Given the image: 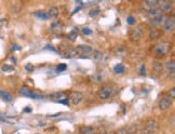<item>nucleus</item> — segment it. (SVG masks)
I'll return each instance as SVG.
<instances>
[{"label": "nucleus", "instance_id": "nucleus-27", "mask_svg": "<svg viewBox=\"0 0 175 134\" xmlns=\"http://www.w3.org/2000/svg\"><path fill=\"white\" fill-rule=\"evenodd\" d=\"M66 68H67L66 64H60V65L56 67V71H66Z\"/></svg>", "mask_w": 175, "mask_h": 134}, {"label": "nucleus", "instance_id": "nucleus-8", "mask_svg": "<svg viewBox=\"0 0 175 134\" xmlns=\"http://www.w3.org/2000/svg\"><path fill=\"white\" fill-rule=\"evenodd\" d=\"M171 105H172V99L170 97H164L159 102V108L161 110H166L171 107Z\"/></svg>", "mask_w": 175, "mask_h": 134}, {"label": "nucleus", "instance_id": "nucleus-13", "mask_svg": "<svg viewBox=\"0 0 175 134\" xmlns=\"http://www.w3.org/2000/svg\"><path fill=\"white\" fill-rule=\"evenodd\" d=\"M20 93L22 95H24V96H27V97H35L34 92L29 88H27V87H23V88H21Z\"/></svg>", "mask_w": 175, "mask_h": 134}, {"label": "nucleus", "instance_id": "nucleus-33", "mask_svg": "<svg viewBox=\"0 0 175 134\" xmlns=\"http://www.w3.org/2000/svg\"><path fill=\"white\" fill-rule=\"evenodd\" d=\"M169 95H171V97H172V99H174V97H175V89L174 88H172L170 91H169Z\"/></svg>", "mask_w": 175, "mask_h": 134}, {"label": "nucleus", "instance_id": "nucleus-6", "mask_svg": "<svg viewBox=\"0 0 175 134\" xmlns=\"http://www.w3.org/2000/svg\"><path fill=\"white\" fill-rule=\"evenodd\" d=\"M162 26H163L164 30L168 31V33H171V31H173V30H174V27H175L174 18H166L165 20H164Z\"/></svg>", "mask_w": 175, "mask_h": 134}, {"label": "nucleus", "instance_id": "nucleus-28", "mask_svg": "<svg viewBox=\"0 0 175 134\" xmlns=\"http://www.w3.org/2000/svg\"><path fill=\"white\" fill-rule=\"evenodd\" d=\"M126 22H128V24H130V25H133V24H135V22H136V18H134V16H129V18H126Z\"/></svg>", "mask_w": 175, "mask_h": 134}, {"label": "nucleus", "instance_id": "nucleus-17", "mask_svg": "<svg viewBox=\"0 0 175 134\" xmlns=\"http://www.w3.org/2000/svg\"><path fill=\"white\" fill-rule=\"evenodd\" d=\"M145 5L148 7L149 10H151V9H155V8H157L158 6H159V1H158V0H147Z\"/></svg>", "mask_w": 175, "mask_h": 134}, {"label": "nucleus", "instance_id": "nucleus-35", "mask_svg": "<svg viewBox=\"0 0 175 134\" xmlns=\"http://www.w3.org/2000/svg\"><path fill=\"white\" fill-rule=\"evenodd\" d=\"M98 134H115L113 132H107V131H102L101 133H98Z\"/></svg>", "mask_w": 175, "mask_h": 134}, {"label": "nucleus", "instance_id": "nucleus-30", "mask_svg": "<svg viewBox=\"0 0 175 134\" xmlns=\"http://www.w3.org/2000/svg\"><path fill=\"white\" fill-rule=\"evenodd\" d=\"M140 74L142 76H145L146 75V67H145V65L143 64L142 66H141V69H140Z\"/></svg>", "mask_w": 175, "mask_h": 134}, {"label": "nucleus", "instance_id": "nucleus-2", "mask_svg": "<svg viewBox=\"0 0 175 134\" xmlns=\"http://www.w3.org/2000/svg\"><path fill=\"white\" fill-rule=\"evenodd\" d=\"M111 94H113V88L108 86L103 87L102 89H100V90L97 91V96L100 97L101 99H109V97L111 96Z\"/></svg>", "mask_w": 175, "mask_h": 134}, {"label": "nucleus", "instance_id": "nucleus-20", "mask_svg": "<svg viewBox=\"0 0 175 134\" xmlns=\"http://www.w3.org/2000/svg\"><path fill=\"white\" fill-rule=\"evenodd\" d=\"M35 16H37L38 18H40V20H43V21H47L49 20V15H48L47 12H36L35 14H34Z\"/></svg>", "mask_w": 175, "mask_h": 134}, {"label": "nucleus", "instance_id": "nucleus-31", "mask_svg": "<svg viewBox=\"0 0 175 134\" xmlns=\"http://www.w3.org/2000/svg\"><path fill=\"white\" fill-rule=\"evenodd\" d=\"M118 134H131V131L129 129H121L118 132Z\"/></svg>", "mask_w": 175, "mask_h": 134}, {"label": "nucleus", "instance_id": "nucleus-19", "mask_svg": "<svg viewBox=\"0 0 175 134\" xmlns=\"http://www.w3.org/2000/svg\"><path fill=\"white\" fill-rule=\"evenodd\" d=\"M153 71L157 74H162L163 73V65L160 62H155L153 63Z\"/></svg>", "mask_w": 175, "mask_h": 134}, {"label": "nucleus", "instance_id": "nucleus-11", "mask_svg": "<svg viewBox=\"0 0 175 134\" xmlns=\"http://www.w3.org/2000/svg\"><path fill=\"white\" fill-rule=\"evenodd\" d=\"M165 68H166V71H168L169 75L171 74V78H174V74H175V63H174V61L166 62Z\"/></svg>", "mask_w": 175, "mask_h": 134}, {"label": "nucleus", "instance_id": "nucleus-7", "mask_svg": "<svg viewBox=\"0 0 175 134\" xmlns=\"http://www.w3.org/2000/svg\"><path fill=\"white\" fill-rule=\"evenodd\" d=\"M159 130V124L156 120H148L146 122V131L148 133H156Z\"/></svg>", "mask_w": 175, "mask_h": 134}, {"label": "nucleus", "instance_id": "nucleus-32", "mask_svg": "<svg viewBox=\"0 0 175 134\" xmlns=\"http://www.w3.org/2000/svg\"><path fill=\"white\" fill-rule=\"evenodd\" d=\"M25 69H26L27 71H34V66L31 65V64H27V65L25 66Z\"/></svg>", "mask_w": 175, "mask_h": 134}, {"label": "nucleus", "instance_id": "nucleus-18", "mask_svg": "<svg viewBox=\"0 0 175 134\" xmlns=\"http://www.w3.org/2000/svg\"><path fill=\"white\" fill-rule=\"evenodd\" d=\"M160 36H161V31H160L159 29H153V30L149 33V38L153 40H156L158 39V38H160Z\"/></svg>", "mask_w": 175, "mask_h": 134}, {"label": "nucleus", "instance_id": "nucleus-15", "mask_svg": "<svg viewBox=\"0 0 175 134\" xmlns=\"http://www.w3.org/2000/svg\"><path fill=\"white\" fill-rule=\"evenodd\" d=\"M58 14H60V10H58V7H52L51 9L49 10V12H48V15H49V18H58Z\"/></svg>", "mask_w": 175, "mask_h": 134}, {"label": "nucleus", "instance_id": "nucleus-5", "mask_svg": "<svg viewBox=\"0 0 175 134\" xmlns=\"http://www.w3.org/2000/svg\"><path fill=\"white\" fill-rule=\"evenodd\" d=\"M130 36H131V39H132V40H134V41H137V40H140L141 38L144 36V30H143V28L141 26L135 27L133 30L131 31Z\"/></svg>", "mask_w": 175, "mask_h": 134}, {"label": "nucleus", "instance_id": "nucleus-9", "mask_svg": "<svg viewBox=\"0 0 175 134\" xmlns=\"http://www.w3.org/2000/svg\"><path fill=\"white\" fill-rule=\"evenodd\" d=\"M50 29H51V31H53V33L55 34H58L62 31L63 29V23L61 22V21H55V22H53L51 24V26H50Z\"/></svg>", "mask_w": 175, "mask_h": 134}, {"label": "nucleus", "instance_id": "nucleus-23", "mask_svg": "<svg viewBox=\"0 0 175 134\" xmlns=\"http://www.w3.org/2000/svg\"><path fill=\"white\" fill-rule=\"evenodd\" d=\"M164 20H165L164 16L161 15V16H159V18H153V20H151V23H153V25H160L161 23L163 24Z\"/></svg>", "mask_w": 175, "mask_h": 134}, {"label": "nucleus", "instance_id": "nucleus-21", "mask_svg": "<svg viewBox=\"0 0 175 134\" xmlns=\"http://www.w3.org/2000/svg\"><path fill=\"white\" fill-rule=\"evenodd\" d=\"M51 97L53 99H55V101H58V102H61V101H63V99H65V95L63 94V93H54V94H52L51 95Z\"/></svg>", "mask_w": 175, "mask_h": 134}, {"label": "nucleus", "instance_id": "nucleus-22", "mask_svg": "<svg viewBox=\"0 0 175 134\" xmlns=\"http://www.w3.org/2000/svg\"><path fill=\"white\" fill-rule=\"evenodd\" d=\"M113 71H115L116 74H122L124 71H125V67H124V66L122 65V64H118V65L115 66Z\"/></svg>", "mask_w": 175, "mask_h": 134}, {"label": "nucleus", "instance_id": "nucleus-36", "mask_svg": "<svg viewBox=\"0 0 175 134\" xmlns=\"http://www.w3.org/2000/svg\"><path fill=\"white\" fill-rule=\"evenodd\" d=\"M25 112H31V108H29V107H27V108H25Z\"/></svg>", "mask_w": 175, "mask_h": 134}, {"label": "nucleus", "instance_id": "nucleus-14", "mask_svg": "<svg viewBox=\"0 0 175 134\" xmlns=\"http://www.w3.org/2000/svg\"><path fill=\"white\" fill-rule=\"evenodd\" d=\"M159 6H160L159 9L161 10L162 12H163V11H169V10L171 9V7H172L170 1H159Z\"/></svg>", "mask_w": 175, "mask_h": 134}, {"label": "nucleus", "instance_id": "nucleus-16", "mask_svg": "<svg viewBox=\"0 0 175 134\" xmlns=\"http://www.w3.org/2000/svg\"><path fill=\"white\" fill-rule=\"evenodd\" d=\"M0 97L6 102H11L12 101V95L9 92L3 90H0Z\"/></svg>", "mask_w": 175, "mask_h": 134}, {"label": "nucleus", "instance_id": "nucleus-34", "mask_svg": "<svg viewBox=\"0 0 175 134\" xmlns=\"http://www.w3.org/2000/svg\"><path fill=\"white\" fill-rule=\"evenodd\" d=\"M82 33L86 34V35H90V34H92V30L90 28H83L82 29Z\"/></svg>", "mask_w": 175, "mask_h": 134}, {"label": "nucleus", "instance_id": "nucleus-24", "mask_svg": "<svg viewBox=\"0 0 175 134\" xmlns=\"http://www.w3.org/2000/svg\"><path fill=\"white\" fill-rule=\"evenodd\" d=\"M77 33H76L75 30H73V31H70V33L67 35V38H68L70 41H75L76 39H77Z\"/></svg>", "mask_w": 175, "mask_h": 134}, {"label": "nucleus", "instance_id": "nucleus-25", "mask_svg": "<svg viewBox=\"0 0 175 134\" xmlns=\"http://www.w3.org/2000/svg\"><path fill=\"white\" fill-rule=\"evenodd\" d=\"M100 13H101V10L98 9V8H96V9H93L89 12V15L92 16V18H95V16H97Z\"/></svg>", "mask_w": 175, "mask_h": 134}, {"label": "nucleus", "instance_id": "nucleus-4", "mask_svg": "<svg viewBox=\"0 0 175 134\" xmlns=\"http://www.w3.org/2000/svg\"><path fill=\"white\" fill-rule=\"evenodd\" d=\"M82 99H83V94H82L81 92L75 91V92H73L69 95V102H70L73 105H78Z\"/></svg>", "mask_w": 175, "mask_h": 134}, {"label": "nucleus", "instance_id": "nucleus-10", "mask_svg": "<svg viewBox=\"0 0 175 134\" xmlns=\"http://www.w3.org/2000/svg\"><path fill=\"white\" fill-rule=\"evenodd\" d=\"M162 13H163V12H162L159 8H155V9L149 10V11H148V16H149V18H150V20H153V18H159V16L163 15Z\"/></svg>", "mask_w": 175, "mask_h": 134}, {"label": "nucleus", "instance_id": "nucleus-12", "mask_svg": "<svg viewBox=\"0 0 175 134\" xmlns=\"http://www.w3.org/2000/svg\"><path fill=\"white\" fill-rule=\"evenodd\" d=\"M96 130L94 127L88 125V127H83L80 129V134H95Z\"/></svg>", "mask_w": 175, "mask_h": 134}, {"label": "nucleus", "instance_id": "nucleus-1", "mask_svg": "<svg viewBox=\"0 0 175 134\" xmlns=\"http://www.w3.org/2000/svg\"><path fill=\"white\" fill-rule=\"evenodd\" d=\"M170 49H171V44L169 43V42H162V43L158 44V46H156V48H155L156 56H158V57L164 56V55L170 51Z\"/></svg>", "mask_w": 175, "mask_h": 134}, {"label": "nucleus", "instance_id": "nucleus-3", "mask_svg": "<svg viewBox=\"0 0 175 134\" xmlns=\"http://www.w3.org/2000/svg\"><path fill=\"white\" fill-rule=\"evenodd\" d=\"M75 52L78 53V54L80 55H91L93 54V49L91 48V47L89 46H77L75 48Z\"/></svg>", "mask_w": 175, "mask_h": 134}, {"label": "nucleus", "instance_id": "nucleus-29", "mask_svg": "<svg viewBox=\"0 0 175 134\" xmlns=\"http://www.w3.org/2000/svg\"><path fill=\"white\" fill-rule=\"evenodd\" d=\"M2 69L3 71H13V66H10V65H3L2 66Z\"/></svg>", "mask_w": 175, "mask_h": 134}, {"label": "nucleus", "instance_id": "nucleus-26", "mask_svg": "<svg viewBox=\"0 0 175 134\" xmlns=\"http://www.w3.org/2000/svg\"><path fill=\"white\" fill-rule=\"evenodd\" d=\"M93 57L95 62H101V59H102V53L98 52V51H95V52L93 53Z\"/></svg>", "mask_w": 175, "mask_h": 134}, {"label": "nucleus", "instance_id": "nucleus-37", "mask_svg": "<svg viewBox=\"0 0 175 134\" xmlns=\"http://www.w3.org/2000/svg\"><path fill=\"white\" fill-rule=\"evenodd\" d=\"M142 134H151V133H148L147 131H144V132H142Z\"/></svg>", "mask_w": 175, "mask_h": 134}]
</instances>
